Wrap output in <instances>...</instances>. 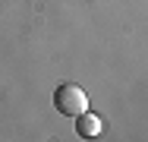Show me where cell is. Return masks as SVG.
Returning a JSON list of instances; mask_svg holds the SVG:
<instances>
[{
  "label": "cell",
  "instance_id": "cell-1",
  "mask_svg": "<svg viewBox=\"0 0 148 142\" xmlns=\"http://www.w3.org/2000/svg\"><path fill=\"white\" fill-rule=\"evenodd\" d=\"M54 108H57L63 117H76V114L88 111V95H85L79 85L63 82L57 92H54Z\"/></svg>",
  "mask_w": 148,
  "mask_h": 142
},
{
  "label": "cell",
  "instance_id": "cell-2",
  "mask_svg": "<svg viewBox=\"0 0 148 142\" xmlns=\"http://www.w3.org/2000/svg\"><path fill=\"white\" fill-rule=\"evenodd\" d=\"M76 120V136H82V139H95V136H101V120L95 117V114L82 111L73 117Z\"/></svg>",
  "mask_w": 148,
  "mask_h": 142
}]
</instances>
